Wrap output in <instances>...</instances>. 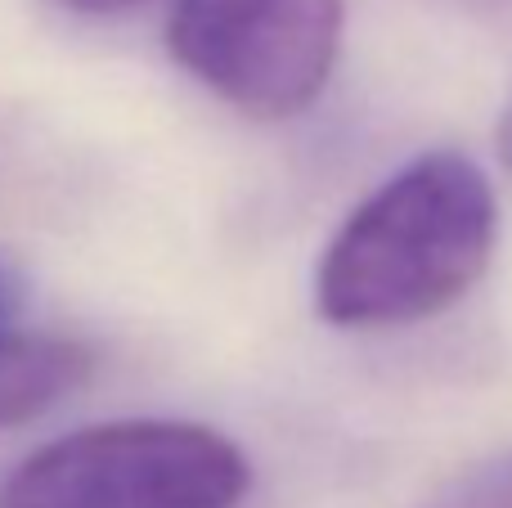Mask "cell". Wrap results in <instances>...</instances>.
Wrapping results in <instances>:
<instances>
[{
    "instance_id": "1",
    "label": "cell",
    "mask_w": 512,
    "mask_h": 508,
    "mask_svg": "<svg viewBox=\"0 0 512 508\" xmlns=\"http://www.w3.org/2000/svg\"><path fill=\"white\" fill-rule=\"evenodd\" d=\"M490 176L459 149H432L387 176L333 234L315 302L342 329H396L450 311L495 257Z\"/></svg>"
},
{
    "instance_id": "2",
    "label": "cell",
    "mask_w": 512,
    "mask_h": 508,
    "mask_svg": "<svg viewBox=\"0 0 512 508\" xmlns=\"http://www.w3.org/2000/svg\"><path fill=\"white\" fill-rule=\"evenodd\" d=\"M248 486V455L216 428L117 419L27 455L0 508H239Z\"/></svg>"
},
{
    "instance_id": "3",
    "label": "cell",
    "mask_w": 512,
    "mask_h": 508,
    "mask_svg": "<svg viewBox=\"0 0 512 508\" xmlns=\"http://www.w3.org/2000/svg\"><path fill=\"white\" fill-rule=\"evenodd\" d=\"M176 63L261 122L297 117L324 95L342 45V0H176Z\"/></svg>"
},
{
    "instance_id": "4",
    "label": "cell",
    "mask_w": 512,
    "mask_h": 508,
    "mask_svg": "<svg viewBox=\"0 0 512 508\" xmlns=\"http://www.w3.org/2000/svg\"><path fill=\"white\" fill-rule=\"evenodd\" d=\"M95 369L86 342L54 333H0V432L23 428L72 396Z\"/></svg>"
},
{
    "instance_id": "5",
    "label": "cell",
    "mask_w": 512,
    "mask_h": 508,
    "mask_svg": "<svg viewBox=\"0 0 512 508\" xmlns=\"http://www.w3.org/2000/svg\"><path fill=\"white\" fill-rule=\"evenodd\" d=\"M418 508H512V450L463 468L459 477L441 482Z\"/></svg>"
},
{
    "instance_id": "6",
    "label": "cell",
    "mask_w": 512,
    "mask_h": 508,
    "mask_svg": "<svg viewBox=\"0 0 512 508\" xmlns=\"http://www.w3.org/2000/svg\"><path fill=\"white\" fill-rule=\"evenodd\" d=\"M63 5L81 9V14H113V9H126V5H140V0H63Z\"/></svg>"
},
{
    "instance_id": "7",
    "label": "cell",
    "mask_w": 512,
    "mask_h": 508,
    "mask_svg": "<svg viewBox=\"0 0 512 508\" xmlns=\"http://www.w3.org/2000/svg\"><path fill=\"white\" fill-rule=\"evenodd\" d=\"M499 158H504V167L512 171V95H508L504 117H499Z\"/></svg>"
},
{
    "instance_id": "8",
    "label": "cell",
    "mask_w": 512,
    "mask_h": 508,
    "mask_svg": "<svg viewBox=\"0 0 512 508\" xmlns=\"http://www.w3.org/2000/svg\"><path fill=\"white\" fill-rule=\"evenodd\" d=\"M5 320H9V293H5V279H0V333H5Z\"/></svg>"
}]
</instances>
